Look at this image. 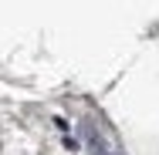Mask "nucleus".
<instances>
[{"instance_id": "1", "label": "nucleus", "mask_w": 159, "mask_h": 155, "mask_svg": "<svg viewBox=\"0 0 159 155\" xmlns=\"http://www.w3.org/2000/svg\"><path fill=\"white\" fill-rule=\"evenodd\" d=\"M81 138L92 149V155H119V142H115V135H112L108 125L81 122Z\"/></svg>"}]
</instances>
